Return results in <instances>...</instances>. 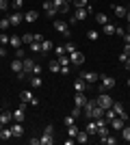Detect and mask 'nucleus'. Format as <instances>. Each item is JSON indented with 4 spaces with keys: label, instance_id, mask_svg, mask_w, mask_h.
Here are the masks:
<instances>
[{
    "label": "nucleus",
    "instance_id": "obj_29",
    "mask_svg": "<svg viewBox=\"0 0 130 145\" xmlns=\"http://www.w3.org/2000/svg\"><path fill=\"white\" fill-rule=\"evenodd\" d=\"M74 104H76V106H80V108H82V106H85V104H87V97L82 95V93H76V97H74Z\"/></svg>",
    "mask_w": 130,
    "mask_h": 145
},
{
    "label": "nucleus",
    "instance_id": "obj_47",
    "mask_svg": "<svg viewBox=\"0 0 130 145\" xmlns=\"http://www.w3.org/2000/svg\"><path fill=\"white\" fill-rule=\"evenodd\" d=\"M24 56H26V52H24L22 48H18V50H15V59H24Z\"/></svg>",
    "mask_w": 130,
    "mask_h": 145
},
{
    "label": "nucleus",
    "instance_id": "obj_52",
    "mask_svg": "<svg viewBox=\"0 0 130 145\" xmlns=\"http://www.w3.org/2000/svg\"><path fill=\"white\" fill-rule=\"evenodd\" d=\"M22 5H24V0H13V7H15V9H20Z\"/></svg>",
    "mask_w": 130,
    "mask_h": 145
},
{
    "label": "nucleus",
    "instance_id": "obj_33",
    "mask_svg": "<svg viewBox=\"0 0 130 145\" xmlns=\"http://www.w3.org/2000/svg\"><path fill=\"white\" fill-rule=\"evenodd\" d=\"M80 132V130H78V126H76V123H72V126H67V137H72V139H76V134Z\"/></svg>",
    "mask_w": 130,
    "mask_h": 145
},
{
    "label": "nucleus",
    "instance_id": "obj_53",
    "mask_svg": "<svg viewBox=\"0 0 130 145\" xmlns=\"http://www.w3.org/2000/svg\"><path fill=\"white\" fill-rule=\"evenodd\" d=\"M128 56H130V54H128V52H122V54H119V61H122V63H124V61H126V59H128Z\"/></svg>",
    "mask_w": 130,
    "mask_h": 145
},
{
    "label": "nucleus",
    "instance_id": "obj_60",
    "mask_svg": "<svg viewBox=\"0 0 130 145\" xmlns=\"http://www.w3.org/2000/svg\"><path fill=\"white\" fill-rule=\"evenodd\" d=\"M0 20H2V11H0Z\"/></svg>",
    "mask_w": 130,
    "mask_h": 145
},
{
    "label": "nucleus",
    "instance_id": "obj_57",
    "mask_svg": "<svg viewBox=\"0 0 130 145\" xmlns=\"http://www.w3.org/2000/svg\"><path fill=\"white\" fill-rule=\"evenodd\" d=\"M5 54H7V50L2 48V46H0V56H5Z\"/></svg>",
    "mask_w": 130,
    "mask_h": 145
},
{
    "label": "nucleus",
    "instance_id": "obj_37",
    "mask_svg": "<svg viewBox=\"0 0 130 145\" xmlns=\"http://www.w3.org/2000/svg\"><path fill=\"white\" fill-rule=\"evenodd\" d=\"M98 37H100L98 30H87V39L89 41H98Z\"/></svg>",
    "mask_w": 130,
    "mask_h": 145
},
{
    "label": "nucleus",
    "instance_id": "obj_49",
    "mask_svg": "<svg viewBox=\"0 0 130 145\" xmlns=\"http://www.w3.org/2000/svg\"><path fill=\"white\" fill-rule=\"evenodd\" d=\"M7 7H9V0H0V11H5Z\"/></svg>",
    "mask_w": 130,
    "mask_h": 145
},
{
    "label": "nucleus",
    "instance_id": "obj_8",
    "mask_svg": "<svg viewBox=\"0 0 130 145\" xmlns=\"http://www.w3.org/2000/svg\"><path fill=\"white\" fill-rule=\"evenodd\" d=\"M52 2H54V7H56L59 13H63V15L69 13V2H65V0H52Z\"/></svg>",
    "mask_w": 130,
    "mask_h": 145
},
{
    "label": "nucleus",
    "instance_id": "obj_46",
    "mask_svg": "<svg viewBox=\"0 0 130 145\" xmlns=\"http://www.w3.org/2000/svg\"><path fill=\"white\" fill-rule=\"evenodd\" d=\"M72 123H76V117L74 115H67V117H65V126H72Z\"/></svg>",
    "mask_w": 130,
    "mask_h": 145
},
{
    "label": "nucleus",
    "instance_id": "obj_50",
    "mask_svg": "<svg viewBox=\"0 0 130 145\" xmlns=\"http://www.w3.org/2000/svg\"><path fill=\"white\" fill-rule=\"evenodd\" d=\"M52 132H54V128L48 123V126H46V130H43V134H52Z\"/></svg>",
    "mask_w": 130,
    "mask_h": 145
},
{
    "label": "nucleus",
    "instance_id": "obj_19",
    "mask_svg": "<svg viewBox=\"0 0 130 145\" xmlns=\"http://www.w3.org/2000/svg\"><path fill=\"white\" fill-rule=\"evenodd\" d=\"M9 46H11L13 50H18V48H22V37H20V35H13L11 39H9Z\"/></svg>",
    "mask_w": 130,
    "mask_h": 145
},
{
    "label": "nucleus",
    "instance_id": "obj_26",
    "mask_svg": "<svg viewBox=\"0 0 130 145\" xmlns=\"http://www.w3.org/2000/svg\"><path fill=\"white\" fill-rule=\"evenodd\" d=\"M48 72H52V74H59V72H61L59 61H50V63H48Z\"/></svg>",
    "mask_w": 130,
    "mask_h": 145
},
{
    "label": "nucleus",
    "instance_id": "obj_41",
    "mask_svg": "<svg viewBox=\"0 0 130 145\" xmlns=\"http://www.w3.org/2000/svg\"><path fill=\"white\" fill-rule=\"evenodd\" d=\"M31 52H41V41H33L31 43Z\"/></svg>",
    "mask_w": 130,
    "mask_h": 145
},
{
    "label": "nucleus",
    "instance_id": "obj_18",
    "mask_svg": "<svg viewBox=\"0 0 130 145\" xmlns=\"http://www.w3.org/2000/svg\"><path fill=\"white\" fill-rule=\"evenodd\" d=\"M11 137H13L11 128H7V126H2V128H0V141H9Z\"/></svg>",
    "mask_w": 130,
    "mask_h": 145
},
{
    "label": "nucleus",
    "instance_id": "obj_54",
    "mask_svg": "<svg viewBox=\"0 0 130 145\" xmlns=\"http://www.w3.org/2000/svg\"><path fill=\"white\" fill-rule=\"evenodd\" d=\"M26 76H28V74H26V72H18V78H20V80H24Z\"/></svg>",
    "mask_w": 130,
    "mask_h": 145
},
{
    "label": "nucleus",
    "instance_id": "obj_14",
    "mask_svg": "<svg viewBox=\"0 0 130 145\" xmlns=\"http://www.w3.org/2000/svg\"><path fill=\"white\" fill-rule=\"evenodd\" d=\"M80 78L85 80V82H89V85H93V82H98V74L95 72H85V74H80Z\"/></svg>",
    "mask_w": 130,
    "mask_h": 145
},
{
    "label": "nucleus",
    "instance_id": "obj_4",
    "mask_svg": "<svg viewBox=\"0 0 130 145\" xmlns=\"http://www.w3.org/2000/svg\"><path fill=\"white\" fill-rule=\"evenodd\" d=\"M20 100L26 102V104H31V106H39V100L33 95L31 91H22V93H20Z\"/></svg>",
    "mask_w": 130,
    "mask_h": 145
},
{
    "label": "nucleus",
    "instance_id": "obj_30",
    "mask_svg": "<svg viewBox=\"0 0 130 145\" xmlns=\"http://www.w3.org/2000/svg\"><path fill=\"white\" fill-rule=\"evenodd\" d=\"M11 69L15 74L18 72H22V69H24V67H22V59H13V63H11Z\"/></svg>",
    "mask_w": 130,
    "mask_h": 145
},
{
    "label": "nucleus",
    "instance_id": "obj_7",
    "mask_svg": "<svg viewBox=\"0 0 130 145\" xmlns=\"http://www.w3.org/2000/svg\"><path fill=\"white\" fill-rule=\"evenodd\" d=\"M115 85H117V80L113 78V76H102V89H104V91L115 89Z\"/></svg>",
    "mask_w": 130,
    "mask_h": 145
},
{
    "label": "nucleus",
    "instance_id": "obj_25",
    "mask_svg": "<svg viewBox=\"0 0 130 145\" xmlns=\"http://www.w3.org/2000/svg\"><path fill=\"white\" fill-rule=\"evenodd\" d=\"M113 11H115V15H117V18H126L128 9H124V7H119V5H113Z\"/></svg>",
    "mask_w": 130,
    "mask_h": 145
},
{
    "label": "nucleus",
    "instance_id": "obj_23",
    "mask_svg": "<svg viewBox=\"0 0 130 145\" xmlns=\"http://www.w3.org/2000/svg\"><path fill=\"white\" fill-rule=\"evenodd\" d=\"M85 85H87V82L80 78V76H78V80L74 82V91H76V93H82V91H85Z\"/></svg>",
    "mask_w": 130,
    "mask_h": 145
},
{
    "label": "nucleus",
    "instance_id": "obj_21",
    "mask_svg": "<svg viewBox=\"0 0 130 145\" xmlns=\"http://www.w3.org/2000/svg\"><path fill=\"white\" fill-rule=\"evenodd\" d=\"M100 117H104V108H102V106L95 102V106H93V113H91V119H100Z\"/></svg>",
    "mask_w": 130,
    "mask_h": 145
},
{
    "label": "nucleus",
    "instance_id": "obj_58",
    "mask_svg": "<svg viewBox=\"0 0 130 145\" xmlns=\"http://www.w3.org/2000/svg\"><path fill=\"white\" fill-rule=\"evenodd\" d=\"M126 20H128V24H130V11H128V13H126Z\"/></svg>",
    "mask_w": 130,
    "mask_h": 145
},
{
    "label": "nucleus",
    "instance_id": "obj_17",
    "mask_svg": "<svg viewBox=\"0 0 130 145\" xmlns=\"http://www.w3.org/2000/svg\"><path fill=\"white\" fill-rule=\"evenodd\" d=\"M22 67H24L22 72L31 74V72H33V67H35V61H33V59H26V56H24V59H22Z\"/></svg>",
    "mask_w": 130,
    "mask_h": 145
},
{
    "label": "nucleus",
    "instance_id": "obj_27",
    "mask_svg": "<svg viewBox=\"0 0 130 145\" xmlns=\"http://www.w3.org/2000/svg\"><path fill=\"white\" fill-rule=\"evenodd\" d=\"M37 18H39V15H37V11H28V13L24 15V22L33 24V22H37Z\"/></svg>",
    "mask_w": 130,
    "mask_h": 145
},
{
    "label": "nucleus",
    "instance_id": "obj_16",
    "mask_svg": "<svg viewBox=\"0 0 130 145\" xmlns=\"http://www.w3.org/2000/svg\"><path fill=\"white\" fill-rule=\"evenodd\" d=\"M126 123H124V119L122 117H115V119H111V128L115 130V132H122V128H124Z\"/></svg>",
    "mask_w": 130,
    "mask_h": 145
},
{
    "label": "nucleus",
    "instance_id": "obj_10",
    "mask_svg": "<svg viewBox=\"0 0 130 145\" xmlns=\"http://www.w3.org/2000/svg\"><path fill=\"white\" fill-rule=\"evenodd\" d=\"M9 22H11V26H20L22 22H24V15L20 11H13L11 15H9Z\"/></svg>",
    "mask_w": 130,
    "mask_h": 145
},
{
    "label": "nucleus",
    "instance_id": "obj_20",
    "mask_svg": "<svg viewBox=\"0 0 130 145\" xmlns=\"http://www.w3.org/2000/svg\"><path fill=\"white\" fill-rule=\"evenodd\" d=\"M93 106H95V100H87V104L82 106V110H85V115L91 119V113H93Z\"/></svg>",
    "mask_w": 130,
    "mask_h": 145
},
{
    "label": "nucleus",
    "instance_id": "obj_40",
    "mask_svg": "<svg viewBox=\"0 0 130 145\" xmlns=\"http://www.w3.org/2000/svg\"><path fill=\"white\" fill-rule=\"evenodd\" d=\"M9 26H11V22H9V18H2V20H0V30H7V28H9Z\"/></svg>",
    "mask_w": 130,
    "mask_h": 145
},
{
    "label": "nucleus",
    "instance_id": "obj_31",
    "mask_svg": "<svg viewBox=\"0 0 130 145\" xmlns=\"http://www.w3.org/2000/svg\"><path fill=\"white\" fill-rule=\"evenodd\" d=\"M115 28H117V26H115V24H111V22L102 26V30H104V35H115Z\"/></svg>",
    "mask_w": 130,
    "mask_h": 145
},
{
    "label": "nucleus",
    "instance_id": "obj_44",
    "mask_svg": "<svg viewBox=\"0 0 130 145\" xmlns=\"http://www.w3.org/2000/svg\"><path fill=\"white\" fill-rule=\"evenodd\" d=\"M41 72H43V67L35 63V67H33V72H31V74H35V76H41Z\"/></svg>",
    "mask_w": 130,
    "mask_h": 145
},
{
    "label": "nucleus",
    "instance_id": "obj_13",
    "mask_svg": "<svg viewBox=\"0 0 130 145\" xmlns=\"http://www.w3.org/2000/svg\"><path fill=\"white\" fill-rule=\"evenodd\" d=\"M11 119H13V113H11V110H2V113H0V126H9Z\"/></svg>",
    "mask_w": 130,
    "mask_h": 145
},
{
    "label": "nucleus",
    "instance_id": "obj_48",
    "mask_svg": "<svg viewBox=\"0 0 130 145\" xmlns=\"http://www.w3.org/2000/svg\"><path fill=\"white\" fill-rule=\"evenodd\" d=\"M54 52H56V56H61V54H65V48H63V46H56Z\"/></svg>",
    "mask_w": 130,
    "mask_h": 145
},
{
    "label": "nucleus",
    "instance_id": "obj_51",
    "mask_svg": "<svg viewBox=\"0 0 130 145\" xmlns=\"http://www.w3.org/2000/svg\"><path fill=\"white\" fill-rule=\"evenodd\" d=\"M115 35H119V37H124V35H126V30H124V28H119V26H117V28H115Z\"/></svg>",
    "mask_w": 130,
    "mask_h": 145
},
{
    "label": "nucleus",
    "instance_id": "obj_5",
    "mask_svg": "<svg viewBox=\"0 0 130 145\" xmlns=\"http://www.w3.org/2000/svg\"><path fill=\"white\" fill-rule=\"evenodd\" d=\"M89 13H91V7H82V9H76L74 18H69V22H80V20H85Z\"/></svg>",
    "mask_w": 130,
    "mask_h": 145
},
{
    "label": "nucleus",
    "instance_id": "obj_22",
    "mask_svg": "<svg viewBox=\"0 0 130 145\" xmlns=\"http://www.w3.org/2000/svg\"><path fill=\"white\" fill-rule=\"evenodd\" d=\"M85 130H87V134H95V132H98V121H95V119H91L89 123H87V128H85Z\"/></svg>",
    "mask_w": 130,
    "mask_h": 145
},
{
    "label": "nucleus",
    "instance_id": "obj_3",
    "mask_svg": "<svg viewBox=\"0 0 130 145\" xmlns=\"http://www.w3.org/2000/svg\"><path fill=\"white\" fill-rule=\"evenodd\" d=\"M95 102H98L100 104V106H102V108H111V106H113V102H115V100H113V97L111 95H108V93H100V95H98V100H95Z\"/></svg>",
    "mask_w": 130,
    "mask_h": 145
},
{
    "label": "nucleus",
    "instance_id": "obj_36",
    "mask_svg": "<svg viewBox=\"0 0 130 145\" xmlns=\"http://www.w3.org/2000/svg\"><path fill=\"white\" fill-rule=\"evenodd\" d=\"M100 143H104V145H115V143H117V139L108 134V137H104V139H100Z\"/></svg>",
    "mask_w": 130,
    "mask_h": 145
},
{
    "label": "nucleus",
    "instance_id": "obj_32",
    "mask_svg": "<svg viewBox=\"0 0 130 145\" xmlns=\"http://www.w3.org/2000/svg\"><path fill=\"white\" fill-rule=\"evenodd\" d=\"M33 41H35V33H24V35H22V43H28V46H31Z\"/></svg>",
    "mask_w": 130,
    "mask_h": 145
},
{
    "label": "nucleus",
    "instance_id": "obj_38",
    "mask_svg": "<svg viewBox=\"0 0 130 145\" xmlns=\"http://www.w3.org/2000/svg\"><path fill=\"white\" fill-rule=\"evenodd\" d=\"M122 139H124V141H130V126H124V128H122Z\"/></svg>",
    "mask_w": 130,
    "mask_h": 145
},
{
    "label": "nucleus",
    "instance_id": "obj_62",
    "mask_svg": "<svg viewBox=\"0 0 130 145\" xmlns=\"http://www.w3.org/2000/svg\"><path fill=\"white\" fill-rule=\"evenodd\" d=\"M128 87H130V80H128Z\"/></svg>",
    "mask_w": 130,
    "mask_h": 145
},
{
    "label": "nucleus",
    "instance_id": "obj_2",
    "mask_svg": "<svg viewBox=\"0 0 130 145\" xmlns=\"http://www.w3.org/2000/svg\"><path fill=\"white\" fill-rule=\"evenodd\" d=\"M54 30L56 33H61V35H65V37H69V22H63V20H54Z\"/></svg>",
    "mask_w": 130,
    "mask_h": 145
},
{
    "label": "nucleus",
    "instance_id": "obj_11",
    "mask_svg": "<svg viewBox=\"0 0 130 145\" xmlns=\"http://www.w3.org/2000/svg\"><path fill=\"white\" fill-rule=\"evenodd\" d=\"M113 110H115V115H117V117H122V119H128V113H126V108H124V106H122V104H119V102H113Z\"/></svg>",
    "mask_w": 130,
    "mask_h": 145
},
{
    "label": "nucleus",
    "instance_id": "obj_63",
    "mask_svg": "<svg viewBox=\"0 0 130 145\" xmlns=\"http://www.w3.org/2000/svg\"><path fill=\"white\" fill-rule=\"evenodd\" d=\"M0 128H2V126H0Z\"/></svg>",
    "mask_w": 130,
    "mask_h": 145
},
{
    "label": "nucleus",
    "instance_id": "obj_24",
    "mask_svg": "<svg viewBox=\"0 0 130 145\" xmlns=\"http://www.w3.org/2000/svg\"><path fill=\"white\" fill-rule=\"evenodd\" d=\"M74 141H76V143H80V145H82V143H87V141H89V134H87V130H85V132L80 130V132L76 134V139H74Z\"/></svg>",
    "mask_w": 130,
    "mask_h": 145
},
{
    "label": "nucleus",
    "instance_id": "obj_12",
    "mask_svg": "<svg viewBox=\"0 0 130 145\" xmlns=\"http://www.w3.org/2000/svg\"><path fill=\"white\" fill-rule=\"evenodd\" d=\"M43 9H46V13H48L50 18H54L56 13H59V11H56V7H54V2H52V0H43Z\"/></svg>",
    "mask_w": 130,
    "mask_h": 145
},
{
    "label": "nucleus",
    "instance_id": "obj_42",
    "mask_svg": "<svg viewBox=\"0 0 130 145\" xmlns=\"http://www.w3.org/2000/svg\"><path fill=\"white\" fill-rule=\"evenodd\" d=\"M74 50H76V43H72V41H67V43H65V52H67V54H72Z\"/></svg>",
    "mask_w": 130,
    "mask_h": 145
},
{
    "label": "nucleus",
    "instance_id": "obj_34",
    "mask_svg": "<svg viewBox=\"0 0 130 145\" xmlns=\"http://www.w3.org/2000/svg\"><path fill=\"white\" fill-rule=\"evenodd\" d=\"M39 143H41V145H52L54 139H52V134H43L41 139H39Z\"/></svg>",
    "mask_w": 130,
    "mask_h": 145
},
{
    "label": "nucleus",
    "instance_id": "obj_61",
    "mask_svg": "<svg viewBox=\"0 0 130 145\" xmlns=\"http://www.w3.org/2000/svg\"><path fill=\"white\" fill-rule=\"evenodd\" d=\"M128 11H130V5H128Z\"/></svg>",
    "mask_w": 130,
    "mask_h": 145
},
{
    "label": "nucleus",
    "instance_id": "obj_6",
    "mask_svg": "<svg viewBox=\"0 0 130 145\" xmlns=\"http://www.w3.org/2000/svg\"><path fill=\"white\" fill-rule=\"evenodd\" d=\"M24 117H26V102L20 104L18 108L13 110V121H20V123H22V121H24Z\"/></svg>",
    "mask_w": 130,
    "mask_h": 145
},
{
    "label": "nucleus",
    "instance_id": "obj_1",
    "mask_svg": "<svg viewBox=\"0 0 130 145\" xmlns=\"http://www.w3.org/2000/svg\"><path fill=\"white\" fill-rule=\"evenodd\" d=\"M56 61H59V65H61V72H59V74H63V76H67V74H69V65H72V61H69V56L61 54V56H56Z\"/></svg>",
    "mask_w": 130,
    "mask_h": 145
},
{
    "label": "nucleus",
    "instance_id": "obj_56",
    "mask_svg": "<svg viewBox=\"0 0 130 145\" xmlns=\"http://www.w3.org/2000/svg\"><path fill=\"white\" fill-rule=\"evenodd\" d=\"M124 65H126V69H130V56H128V59L124 61Z\"/></svg>",
    "mask_w": 130,
    "mask_h": 145
},
{
    "label": "nucleus",
    "instance_id": "obj_39",
    "mask_svg": "<svg viewBox=\"0 0 130 145\" xmlns=\"http://www.w3.org/2000/svg\"><path fill=\"white\" fill-rule=\"evenodd\" d=\"M95 20H98V24H102V26L108 24V18H106L104 13H98V15H95Z\"/></svg>",
    "mask_w": 130,
    "mask_h": 145
},
{
    "label": "nucleus",
    "instance_id": "obj_43",
    "mask_svg": "<svg viewBox=\"0 0 130 145\" xmlns=\"http://www.w3.org/2000/svg\"><path fill=\"white\" fill-rule=\"evenodd\" d=\"M72 2H74L76 9H82V7H87V2H89V0H72Z\"/></svg>",
    "mask_w": 130,
    "mask_h": 145
},
{
    "label": "nucleus",
    "instance_id": "obj_15",
    "mask_svg": "<svg viewBox=\"0 0 130 145\" xmlns=\"http://www.w3.org/2000/svg\"><path fill=\"white\" fill-rule=\"evenodd\" d=\"M9 128H11L13 137H22V134H24V126H22L20 121H13V126H9Z\"/></svg>",
    "mask_w": 130,
    "mask_h": 145
},
{
    "label": "nucleus",
    "instance_id": "obj_45",
    "mask_svg": "<svg viewBox=\"0 0 130 145\" xmlns=\"http://www.w3.org/2000/svg\"><path fill=\"white\" fill-rule=\"evenodd\" d=\"M72 115H74L76 119H78V117L82 115V108H80V106H74V110H72Z\"/></svg>",
    "mask_w": 130,
    "mask_h": 145
},
{
    "label": "nucleus",
    "instance_id": "obj_55",
    "mask_svg": "<svg viewBox=\"0 0 130 145\" xmlns=\"http://www.w3.org/2000/svg\"><path fill=\"white\" fill-rule=\"evenodd\" d=\"M124 52H128V54H130V43H124Z\"/></svg>",
    "mask_w": 130,
    "mask_h": 145
},
{
    "label": "nucleus",
    "instance_id": "obj_35",
    "mask_svg": "<svg viewBox=\"0 0 130 145\" xmlns=\"http://www.w3.org/2000/svg\"><path fill=\"white\" fill-rule=\"evenodd\" d=\"M52 48H54L52 41H48V39H43V41H41V52H50Z\"/></svg>",
    "mask_w": 130,
    "mask_h": 145
},
{
    "label": "nucleus",
    "instance_id": "obj_59",
    "mask_svg": "<svg viewBox=\"0 0 130 145\" xmlns=\"http://www.w3.org/2000/svg\"><path fill=\"white\" fill-rule=\"evenodd\" d=\"M126 33H128V35H130V26H128V28H126Z\"/></svg>",
    "mask_w": 130,
    "mask_h": 145
},
{
    "label": "nucleus",
    "instance_id": "obj_9",
    "mask_svg": "<svg viewBox=\"0 0 130 145\" xmlns=\"http://www.w3.org/2000/svg\"><path fill=\"white\" fill-rule=\"evenodd\" d=\"M69 61H72V65H82V63H85V54L78 52V50H74V52L69 54Z\"/></svg>",
    "mask_w": 130,
    "mask_h": 145
},
{
    "label": "nucleus",
    "instance_id": "obj_28",
    "mask_svg": "<svg viewBox=\"0 0 130 145\" xmlns=\"http://www.w3.org/2000/svg\"><path fill=\"white\" fill-rule=\"evenodd\" d=\"M41 82H43L41 76H35V74L31 76V87H33V89H39V87H41Z\"/></svg>",
    "mask_w": 130,
    "mask_h": 145
}]
</instances>
